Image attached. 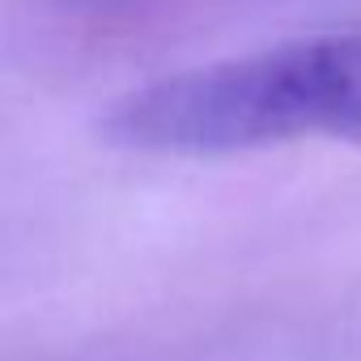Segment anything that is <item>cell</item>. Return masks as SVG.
Here are the masks:
<instances>
[{
	"mask_svg": "<svg viewBox=\"0 0 361 361\" xmlns=\"http://www.w3.org/2000/svg\"><path fill=\"white\" fill-rule=\"evenodd\" d=\"M102 132L123 149L174 157L310 136L361 145V26L161 77L119 98Z\"/></svg>",
	"mask_w": 361,
	"mask_h": 361,
	"instance_id": "6da1fadb",
	"label": "cell"
}]
</instances>
